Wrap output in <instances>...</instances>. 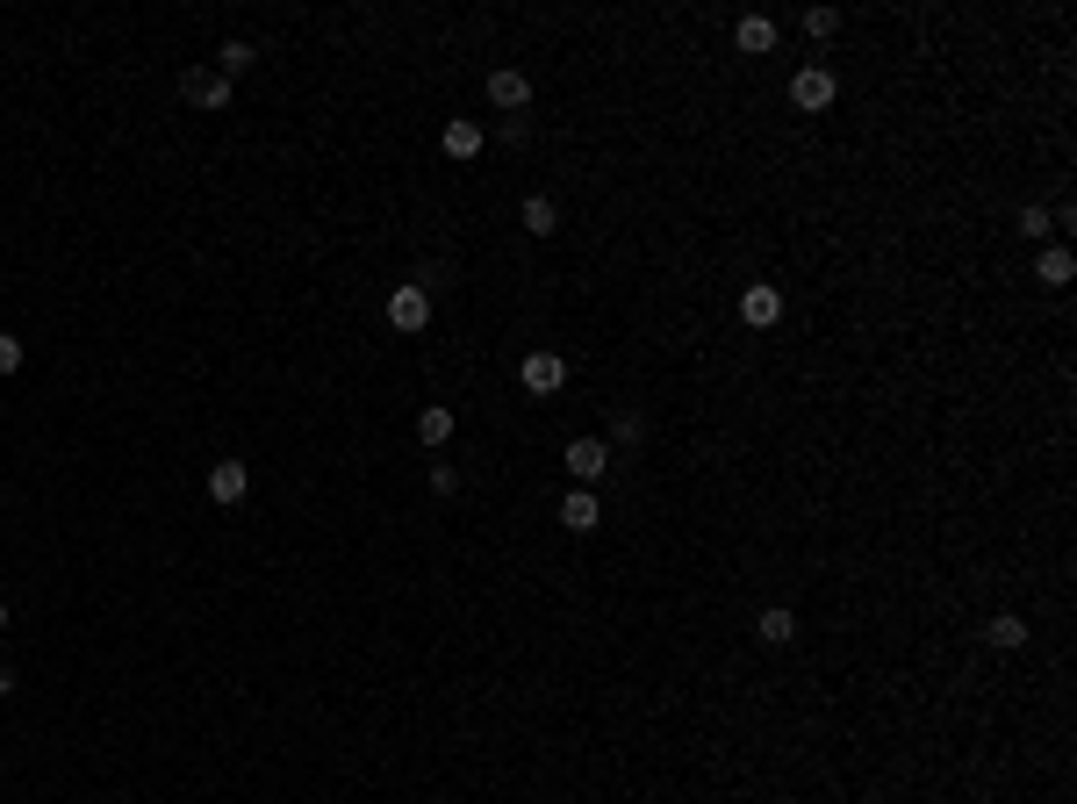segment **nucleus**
<instances>
[{
	"label": "nucleus",
	"instance_id": "1",
	"mask_svg": "<svg viewBox=\"0 0 1077 804\" xmlns=\"http://www.w3.org/2000/svg\"><path fill=\"white\" fill-rule=\"evenodd\" d=\"M388 324H396V330H424V324H431V287H417V281L388 287Z\"/></svg>",
	"mask_w": 1077,
	"mask_h": 804
},
{
	"label": "nucleus",
	"instance_id": "2",
	"mask_svg": "<svg viewBox=\"0 0 1077 804\" xmlns=\"http://www.w3.org/2000/svg\"><path fill=\"white\" fill-rule=\"evenodd\" d=\"M518 381L532 388V396H553V388L568 381V359H560V353H525L518 359Z\"/></svg>",
	"mask_w": 1077,
	"mask_h": 804
},
{
	"label": "nucleus",
	"instance_id": "3",
	"mask_svg": "<svg viewBox=\"0 0 1077 804\" xmlns=\"http://www.w3.org/2000/svg\"><path fill=\"white\" fill-rule=\"evenodd\" d=\"M180 94H187L194 109H231V80H223L216 65H194L187 80H180Z\"/></svg>",
	"mask_w": 1077,
	"mask_h": 804
},
{
	"label": "nucleus",
	"instance_id": "4",
	"mask_svg": "<svg viewBox=\"0 0 1077 804\" xmlns=\"http://www.w3.org/2000/svg\"><path fill=\"white\" fill-rule=\"evenodd\" d=\"M603 467H611V446H603V438H575V446H568V475H575V489L603 481Z\"/></svg>",
	"mask_w": 1077,
	"mask_h": 804
},
{
	"label": "nucleus",
	"instance_id": "5",
	"mask_svg": "<svg viewBox=\"0 0 1077 804\" xmlns=\"http://www.w3.org/2000/svg\"><path fill=\"white\" fill-rule=\"evenodd\" d=\"M740 324H748V330H776L783 324V295H776V287H748V295H740Z\"/></svg>",
	"mask_w": 1077,
	"mask_h": 804
},
{
	"label": "nucleus",
	"instance_id": "6",
	"mask_svg": "<svg viewBox=\"0 0 1077 804\" xmlns=\"http://www.w3.org/2000/svg\"><path fill=\"white\" fill-rule=\"evenodd\" d=\"M209 496H216V503H245V496H252V467L245 460H216V467H209Z\"/></svg>",
	"mask_w": 1077,
	"mask_h": 804
},
{
	"label": "nucleus",
	"instance_id": "7",
	"mask_svg": "<svg viewBox=\"0 0 1077 804\" xmlns=\"http://www.w3.org/2000/svg\"><path fill=\"white\" fill-rule=\"evenodd\" d=\"M438 144H446V159H481V144H489V130H481V123H467V115H453V123L446 130H438Z\"/></svg>",
	"mask_w": 1077,
	"mask_h": 804
},
{
	"label": "nucleus",
	"instance_id": "8",
	"mask_svg": "<svg viewBox=\"0 0 1077 804\" xmlns=\"http://www.w3.org/2000/svg\"><path fill=\"white\" fill-rule=\"evenodd\" d=\"M791 101H797V109H805V115H819V109H833V72H819V65H805V72H797V80H791Z\"/></svg>",
	"mask_w": 1077,
	"mask_h": 804
},
{
	"label": "nucleus",
	"instance_id": "9",
	"mask_svg": "<svg viewBox=\"0 0 1077 804\" xmlns=\"http://www.w3.org/2000/svg\"><path fill=\"white\" fill-rule=\"evenodd\" d=\"M489 101H496V109H510V115H518L525 101H532V80H525L518 65H496V72H489Z\"/></svg>",
	"mask_w": 1077,
	"mask_h": 804
},
{
	"label": "nucleus",
	"instance_id": "10",
	"mask_svg": "<svg viewBox=\"0 0 1077 804\" xmlns=\"http://www.w3.org/2000/svg\"><path fill=\"white\" fill-rule=\"evenodd\" d=\"M560 525H568V532H597V525H603L597 496H589V489H568V503H560Z\"/></svg>",
	"mask_w": 1077,
	"mask_h": 804
},
{
	"label": "nucleus",
	"instance_id": "11",
	"mask_svg": "<svg viewBox=\"0 0 1077 804\" xmlns=\"http://www.w3.org/2000/svg\"><path fill=\"white\" fill-rule=\"evenodd\" d=\"M754 640H762V647H791L797 640V611H783V603L762 611V618H754Z\"/></svg>",
	"mask_w": 1077,
	"mask_h": 804
},
{
	"label": "nucleus",
	"instance_id": "12",
	"mask_svg": "<svg viewBox=\"0 0 1077 804\" xmlns=\"http://www.w3.org/2000/svg\"><path fill=\"white\" fill-rule=\"evenodd\" d=\"M733 43H740V51H754V58H762L769 43H776V22H769V14H740V22H733Z\"/></svg>",
	"mask_w": 1077,
	"mask_h": 804
},
{
	"label": "nucleus",
	"instance_id": "13",
	"mask_svg": "<svg viewBox=\"0 0 1077 804\" xmlns=\"http://www.w3.org/2000/svg\"><path fill=\"white\" fill-rule=\"evenodd\" d=\"M1035 273H1042V287H1070V273H1077V259H1070V252H1064V245H1049V252H1042V259H1035Z\"/></svg>",
	"mask_w": 1077,
	"mask_h": 804
},
{
	"label": "nucleus",
	"instance_id": "14",
	"mask_svg": "<svg viewBox=\"0 0 1077 804\" xmlns=\"http://www.w3.org/2000/svg\"><path fill=\"white\" fill-rule=\"evenodd\" d=\"M417 438H424V446H446V438H453V409L446 403L417 409Z\"/></svg>",
	"mask_w": 1077,
	"mask_h": 804
},
{
	"label": "nucleus",
	"instance_id": "15",
	"mask_svg": "<svg viewBox=\"0 0 1077 804\" xmlns=\"http://www.w3.org/2000/svg\"><path fill=\"white\" fill-rule=\"evenodd\" d=\"M984 640H992V647H1006V654H1013V647H1027V618H1013V611H998V618H992V625H984Z\"/></svg>",
	"mask_w": 1077,
	"mask_h": 804
},
{
	"label": "nucleus",
	"instance_id": "16",
	"mask_svg": "<svg viewBox=\"0 0 1077 804\" xmlns=\"http://www.w3.org/2000/svg\"><path fill=\"white\" fill-rule=\"evenodd\" d=\"M525 231H532V237H553V231H560V208L546 202V194H532V202H525Z\"/></svg>",
	"mask_w": 1077,
	"mask_h": 804
},
{
	"label": "nucleus",
	"instance_id": "17",
	"mask_svg": "<svg viewBox=\"0 0 1077 804\" xmlns=\"http://www.w3.org/2000/svg\"><path fill=\"white\" fill-rule=\"evenodd\" d=\"M252 65H260V51H252V43H223V51H216V72H223V80H237V72H252Z\"/></svg>",
	"mask_w": 1077,
	"mask_h": 804
},
{
	"label": "nucleus",
	"instance_id": "18",
	"mask_svg": "<svg viewBox=\"0 0 1077 804\" xmlns=\"http://www.w3.org/2000/svg\"><path fill=\"white\" fill-rule=\"evenodd\" d=\"M833 29H841V14H833V8H805V37H833Z\"/></svg>",
	"mask_w": 1077,
	"mask_h": 804
},
{
	"label": "nucleus",
	"instance_id": "19",
	"mask_svg": "<svg viewBox=\"0 0 1077 804\" xmlns=\"http://www.w3.org/2000/svg\"><path fill=\"white\" fill-rule=\"evenodd\" d=\"M22 367V338H8V330H0V374H14Z\"/></svg>",
	"mask_w": 1077,
	"mask_h": 804
},
{
	"label": "nucleus",
	"instance_id": "20",
	"mask_svg": "<svg viewBox=\"0 0 1077 804\" xmlns=\"http://www.w3.org/2000/svg\"><path fill=\"white\" fill-rule=\"evenodd\" d=\"M1020 231L1027 237H1049V208H1020Z\"/></svg>",
	"mask_w": 1077,
	"mask_h": 804
},
{
	"label": "nucleus",
	"instance_id": "21",
	"mask_svg": "<svg viewBox=\"0 0 1077 804\" xmlns=\"http://www.w3.org/2000/svg\"><path fill=\"white\" fill-rule=\"evenodd\" d=\"M431 489H438V496H453V489H460V467L438 460V467H431Z\"/></svg>",
	"mask_w": 1077,
	"mask_h": 804
},
{
	"label": "nucleus",
	"instance_id": "22",
	"mask_svg": "<svg viewBox=\"0 0 1077 804\" xmlns=\"http://www.w3.org/2000/svg\"><path fill=\"white\" fill-rule=\"evenodd\" d=\"M8 690H14V675H8V669H0V696H8Z\"/></svg>",
	"mask_w": 1077,
	"mask_h": 804
},
{
	"label": "nucleus",
	"instance_id": "23",
	"mask_svg": "<svg viewBox=\"0 0 1077 804\" xmlns=\"http://www.w3.org/2000/svg\"><path fill=\"white\" fill-rule=\"evenodd\" d=\"M0 632H8V603H0Z\"/></svg>",
	"mask_w": 1077,
	"mask_h": 804
}]
</instances>
